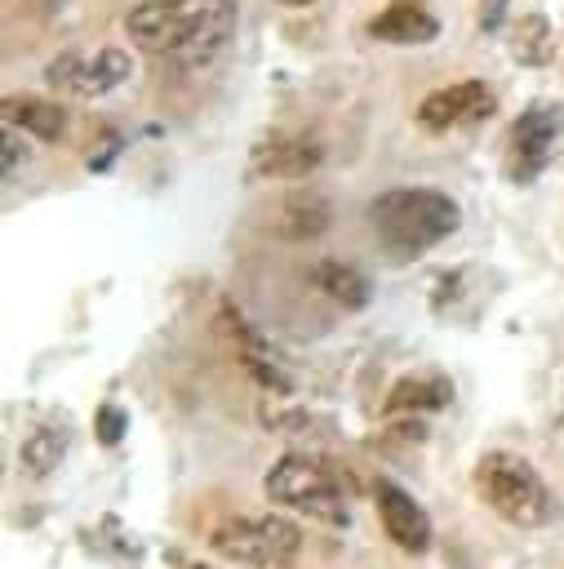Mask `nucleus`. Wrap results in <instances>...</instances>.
<instances>
[{"mask_svg": "<svg viewBox=\"0 0 564 569\" xmlns=\"http://www.w3.org/2000/svg\"><path fill=\"white\" fill-rule=\"evenodd\" d=\"M231 27H235L231 0H142L124 18V31L138 49L169 58L178 67L209 62L226 44Z\"/></svg>", "mask_w": 564, "mask_h": 569, "instance_id": "1", "label": "nucleus"}, {"mask_svg": "<svg viewBox=\"0 0 564 569\" xmlns=\"http://www.w3.org/2000/svg\"><path fill=\"white\" fill-rule=\"evenodd\" d=\"M457 204L444 191L431 187H400V191H382L369 204V227L382 240V249L391 258H417L431 244H440L444 236L457 231Z\"/></svg>", "mask_w": 564, "mask_h": 569, "instance_id": "2", "label": "nucleus"}, {"mask_svg": "<svg viewBox=\"0 0 564 569\" xmlns=\"http://www.w3.org/2000/svg\"><path fill=\"white\" fill-rule=\"evenodd\" d=\"M475 493L511 525L520 529H533V525H546L551 520V489L546 480L537 476V467L520 453H506V449H493L475 462Z\"/></svg>", "mask_w": 564, "mask_h": 569, "instance_id": "3", "label": "nucleus"}, {"mask_svg": "<svg viewBox=\"0 0 564 569\" xmlns=\"http://www.w3.org/2000/svg\"><path fill=\"white\" fill-rule=\"evenodd\" d=\"M262 489H266L271 502L293 507V511H302V516H311L320 525H338V529L351 525V507H346V493L333 480V471L311 462V458H302V453H284L266 471Z\"/></svg>", "mask_w": 564, "mask_h": 569, "instance_id": "4", "label": "nucleus"}, {"mask_svg": "<svg viewBox=\"0 0 564 569\" xmlns=\"http://www.w3.org/2000/svg\"><path fill=\"white\" fill-rule=\"evenodd\" d=\"M213 551L253 569H289L302 551V529L275 511L253 520H226L213 529Z\"/></svg>", "mask_w": 564, "mask_h": 569, "instance_id": "5", "label": "nucleus"}, {"mask_svg": "<svg viewBox=\"0 0 564 569\" xmlns=\"http://www.w3.org/2000/svg\"><path fill=\"white\" fill-rule=\"evenodd\" d=\"M560 133H564V107L560 102H533V107H524L515 116L511 133H506V160H502L506 178L520 182V187L533 182L551 164Z\"/></svg>", "mask_w": 564, "mask_h": 569, "instance_id": "6", "label": "nucleus"}, {"mask_svg": "<svg viewBox=\"0 0 564 569\" xmlns=\"http://www.w3.org/2000/svg\"><path fill=\"white\" fill-rule=\"evenodd\" d=\"M129 76V58L120 49H98V53H80V49H67L58 53L49 67H44V80L53 89H67L75 98H102L111 93L115 84H124Z\"/></svg>", "mask_w": 564, "mask_h": 569, "instance_id": "7", "label": "nucleus"}, {"mask_svg": "<svg viewBox=\"0 0 564 569\" xmlns=\"http://www.w3.org/2000/svg\"><path fill=\"white\" fill-rule=\"evenodd\" d=\"M373 507H377V520H382L386 538L400 551H409V556H426L431 551V538H435L431 516L417 507V498L409 489H400L395 480H377L373 485Z\"/></svg>", "mask_w": 564, "mask_h": 569, "instance_id": "8", "label": "nucleus"}, {"mask_svg": "<svg viewBox=\"0 0 564 569\" xmlns=\"http://www.w3.org/2000/svg\"><path fill=\"white\" fill-rule=\"evenodd\" d=\"M493 116V93L489 84L480 80H462V84H444L435 93L422 98L417 107V124L431 129V133H444V129H462V124H475Z\"/></svg>", "mask_w": 564, "mask_h": 569, "instance_id": "9", "label": "nucleus"}, {"mask_svg": "<svg viewBox=\"0 0 564 569\" xmlns=\"http://www.w3.org/2000/svg\"><path fill=\"white\" fill-rule=\"evenodd\" d=\"M324 160V147L311 138H266L253 147L249 169L258 178H311Z\"/></svg>", "mask_w": 564, "mask_h": 569, "instance_id": "10", "label": "nucleus"}, {"mask_svg": "<svg viewBox=\"0 0 564 569\" xmlns=\"http://www.w3.org/2000/svg\"><path fill=\"white\" fill-rule=\"evenodd\" d=\"M453 405V382L435 369H417V373H404L386 400H382V413H431V409H444Z\"/></svg>", "mask_w": 564, "mask_h": 569, "instance_id": "11", "label": "nucleus"}, {"mask_svg": "<svg viewBox=\"0 0 564 569\" xmlns=\"http://www.w3.org/2000/svg\"><path fill=\"white\" fill-rule=\"evenodd\" d=\"M435 31H440V22L417 0H395L391 9H382L369 22V36L386 40V44H426V40H435Z\"/></svg>", "mask_w": 564, "mask_h": 569, "instance_id": "12", "label": "nucleus"}, {"mask_svg": "<svg viewBox=\"0 0 564 569\" xmlns=\"http://www.w3.org/2000/svg\"><path fill=\"white\" fill-rule=\"evenodd\" d=\"M4 124L22 129L40 142H53L67 129V111L58 102H44V98H4Z\"/></svg>", "mask_w": 564, "mask_h": 569, "instance_id": "13", "label": "nucleus"}, {"mask_svg": "<svg viewBox=\"0 0 564 569\" xmlns=\"http://www.w3.org/2000/svg\"><path fill=\"white\" fill-rule=\"evenodd\" d=\"M329 218H333V209H329L324 191H315V187H302V191H293V196L284 200V218H280V231H284L289 240H311V236H320V231L329 227Z\"/></svg>", "mask_w": 564, "mask_h": 569, "instance_id": "14", "label": "nucleus"}, {"mask_svg": "<svg viewBox=\"0 0 564 569\" xmlns=\"http://www.w3.org/2000/svg\"><path fill=\"white\" fill-rule=\"evenodd\" d=\"M311 280H315V289H324L338 307H346V311H360L369 298H373V284H369V276L360 271V267H346V262H320L315 271H311Z\"/></svg>", "mask_w": 564, "mask_h": 569, "instance_id": "15", "label": "nucleus"}, {"mask_svg": "<svg viewBox=\"0 0 564 569\" xmlns=\"http://www.w3.org/2000/svg\"><path fill=\"white\" fill-rule=\"evenodd\" d=\"M511 58L524 67H546L555 58V36H551V22L542 13H524L511 27Z\"/></svg>", "mask_w": 564, "mask_h": 569, "instance_id": "16", "label": "nucleus"}, {"mask_svg": "<svg viewBox=\"0 0 564 569\" xmlns=\"http://www.w3.org/2000/svg\"><path fill=\"white\" fill-rule=\"evenodd\" d=\"M62 458H67V431L58 427H36L22 440V467L31 476H49L53 467H62Z\"/></svg>", "mask_w": 564, "mask_h": 569, "instance_id": "17", "label": "nucleus"}, {"mask_svg": "<svg viewBox=\"0 0 564 569\" xmlns=\"http://www.w3.org/2000/svg\"><path fill=\"white\" fill-rule=\"evenodd\" d=\"M258 418H262V427H271V431H280V436H302V431H311V427H333L329 418H315L311 409H298V405H284L280 396L271 400H262L258 405Z\"/></svg>", "mask_w": 564, "mask_h": 569, "instance_id": "18", "label": "nucleus"}, {"mask_svg": "<svg viewBox=\"0 0 564 569\" xmlns=\"http://www.w3.org/2000/svg\"><path fill=\"white\" fill-rule=\"evenodd\" d=\"M124 427H129V418H124L120 405H98V413H93V436H98V445H120Z\"/></svg>", "mask_w": 564, "mask_h": 569, "instance_id": "19", "label": "nucleus"}, {"mask_svg": "<svg viewBox=\"0 0 564 569\" xmlns=\"http://www.w3.org/2000/svg\"><path fill=\"white\" fill-rule=\"evenodd\" d=\"M18 160H22V138H18V129L9 124V129H4V173H13Z\"/></svg>", "mask_w": 564, "mask_h": 569, "instance_id": "20", "label": "nucleus"}, {"mask_svg": "<svg viewBox=\"0 0 564 569\" xmlns=\"http://www.w3.org/2000/svg\"><path fill=\"white\" fill-rule=\"evenodd\" d=\"M506 4H511V0H480V27H484V31H493V27L502 22Z\"/></svg>", "mask_w": 564, "mask_h": 569, "instance_id": "21", "label": "nucleus"}, {"mask_svg": "<svg viewBox=\"0 0 564 569\" xmlns=\"http://www.w3.org/2000/svg\"><path fill=\"white\" fill-rule=\"evenodd\" d=\"M62 4H67V0H31L36 13H53V9H62Z\"/></svg>", "mask_w": 564, "mask_h": 569, "instance_id": "22", "label": "nucleus"}, {"mask_svg": "<svg viewBox=\"0 0 564 569\" xmlns=\"http://www.w3.org/2000/svg\"><path fill=\"white\" fill-rule=\"evenodd\" d=\"M280 4H311V0H280Z\"/></svg>", "mask_w": 564, "mask_h": 569, "instance_id": "23", "label": "nucleus"}, {"mask_svg": "<svg viewBox=\"0 0 564 569\" xmlns=\"http://www.w3.org/2000/svg\"><path fill=\"white\" fill-rule=\"evenodd\" d=\"M191 569H204V565H191Z\"/></svg>", "mask_w": 564, "mask_h": 569, "instance_id": "24", "label": "nucleus"}, {"mask_svg": "<svg viewBox=\"0 0 564 569\" xmlns=\"http://www.w3.org/2000/svg\"><path fill=\"white\" fill-rule=\"evenodd\" d=\"M560 427H564V418H560Z\"/></svg>", "mask_w": 564, "mask_h": 569, "instance_id": "25", "label": "nucleus"}]
</instances>
